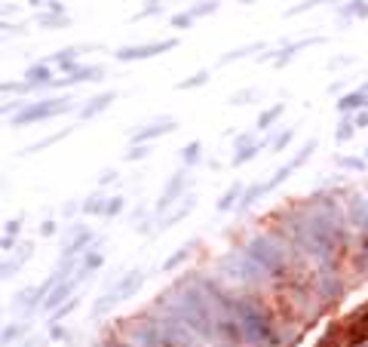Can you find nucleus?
<instances>
[{"mask_svg":"<svg viewBox=\"0 0 368 347\" xmlns=\"http://www.w3.org/2000/svg\"><path fill=\"white\" fill-rule=\"evenodd\" d=\"M230 310L239 323V332H243V341L252 344V347H270L276 341V332H273V323L267 310L261 308L258 301L252 298H236L230 301Z\"/></svg>","mask_w":368,"mask_h":347,"instance_id":"f257e3e1","label":"nucleus"},{"mask_svg":"<svg viewBox=\"0 0 368 347\" xmlns=\"http://www.w3.org/2000/svg\"><path fill=\"white\" fill-rule=\"evenodd\" d=\"M243 252H246L267 276H282V273L289 270V249L282 246L276 237H270V233L252 237V240L246 243Z\"/></svg>","mask_w":368,"mask_h":347,"instance_id":"f03ea898","label":"nucleus"},{"mask_svg":"<svg viewBox=\"0 0 368 347\" xmlns=\"http://www.w3.org/2000/svg\"><path fill=\"white\" fill-rule=\"evenodd\" d=\"M218 273H221V280L230 283V286H255V283H261V276H264V270L255 265L246 252L224 255L221 265H218Z\"/></svg>","mask_w":368,"mask_h":347,"instance_id":"7ed1b4c3","label":"nucleus"},{"mask_svg":"<svg viewBox=\"0 0 368 347\" xmlns=\"http://www.w3.org/2000/svg\"><path fill=\"white\" fill-rule=\"evenodd\" d=\"M62 111H71V99H52V102H37L31 108H25L22 114L12 120L16 126H25V123H31V120H46V117H55V114H62Z\"/></svg>","mask_w":368,"mask_h":347,"instance_id":"20e7f679","label":"nucleus"},{"mask_svg":"<svg viewBox=\"0 0 368 347\" xmlns=\"http://www.w3.org/2000/svg\"><path fill=\"white\" fill-rule=\"evenodd\" d=\"M175 46V40L169 37V40H160V43H138V46H123L117 49V59L120 62H132V59H150V55H160L166 49H172Z\"/></svg>","mask_w":368,"mask_h":347,"instance_id":"39448f33","label":"nucleus"},{"mask_svg":"<svg viewBox=\"0 0 368 347\" xmlns=\"http://www.w3.org/2000/svg\"><path fill=\"white\" fill-rule=\"evenodd\" d=\"M141 280H145V273H141V270H132V273H129V276H126V280L114 289V292H108V295H105V301H98V308H95V310L102 313V310L110 308V304H117V301H123L126 295H132L135 289L141 286Z\"/></svg>","mask_w":368,"mask_h":347,"instance_id":"423d86ee","label":"nucleus"},{"mask_svg":"<svg viewBox=\"0 0 368 347\" xmlns=\"http://www.w3.org/2000/svg\"><path fill=\"white\" fill-rule=\"evenodd\" d=\"M319 292L325 295V298H341V292H344V286H341V280H337V273H329V270H322L319 273Z\"/></svg>","mask_w":368,"mask_h":347,"instance_id":"0eeeda50","label":"nucleus"},{"mask_svg":"<svg viewBox=\"0 0 368 347\" xmlns=\"http://www.w3.org/2000/svg\"><path fill=\"white\" fill-rule=\"evenodd\" d=\"M181 188H184V172H178L175 178H172V182H169L166 185V191H163V197L157 200V209L163 212V209H169V206H172V200L178 197V193H181Z\"/></svg>","mask_w":368,"mask_h":347,"instance_id":"6e6552de","label":"nucleus"},{"mask_svg":"<svg viewBox=\"0 0 368 347\" xmlns=\"http://www.w3.org/2000/svg\"><path fill=\"white\" fill-rule=\"evenodd\" d=\"M172 129H175L172 120H157V123H150L147 129H138V132H135V142H150V138L166 135V132H172Z\"/></svg>","mask_w":368,"mask_h":347,"instance_id":"1a4fd4ad","label":"nucleus"},{"mask_svg":"<svg viewBox=\"0 0 368 347\" xmlns=\"http://www.w3.org/2000/svg\"><path fill=\"white\" fill-rule=\"evenodd\" d=\"M114 99H117V95H114V92H105V95H95V99H92V102H89L86 108H83V111H80V117H83V120H89V117H95V114H102V111H105V108H108L110 102H114Z\"/></svg>","mask_w":368,"mask_h":347,"instance_id":"9d476101","label":"nucleus"},{"mask_svg":"<svg viewBox=\"0 0 368 347\" xmlns=\"http://www.w3.org/2000/svg\"><path fill=\"white\" fill-rule=\"evenodd\" d=\"M77 280H80V276H71V280H65L62 286H55L52 292H49V298H46V308H59V304H62V298H68V292L77 286Z\"/></svg>","mask_w":368,"mask_h":347,"instance_id":"9b49d317","label":"nucleus"},{"mask_svg":"<svg viewBox=\"0 0 368 347\" xmlns=\"http://www.w3.org/2000/svg\"><path fill=\"white\" fill-rule=\"evenodd\" d=\"M368 105V92L365 89H359V92H347L341 102H337V108L341 111H353V108H365Z\"/></svg>","mask_w":368,"mask_h":347,"instance_id":"f8f14e48","label":"nucleus"},{"mask_svg":"<svg viewBox=\"0 0 368 347\" xmlns=\"http://www.w3.org/2000/svg\"><path fill=\"white\" fill-rule=\"evenodd\" d=\"M190 209H193V197H187V203H181V206H178V209H175L172 215H166V218L160 221V231H166V228H172V225H175V221H181V218H184V215H187Z\"/></svg>","mask_w":368,"mask_h":347,"instance_id":"ddd939ff","label":"nucleus"},{"mask_svg":"<svg viewBox=\"0 0 368 347\" xmlns=\"http://www.w3.org/2000/svg\"><path fill=\"white\" fill-rule=\"evenodd\" d=\"M46 83H52L46 65H37V68H31V71H28V86H46Z\"/></svg>","mask_w":368,"mask_h":347,"instance_id":"4468645a","label":"nucleus"},{"mask_svg":"<svg viewBox=\"0 0 368 347\" xmlns=\"http://www.w3.org/2000/svg\"><path fill=\"white\" fill-rule=\"evenodd\" d=\"M279 114H282V105H273V108H267L264 114H261V120H258V126H261V129H267V126H270V123H273V120H276Z\"/></svg>","mask_w":368,"mask_h":347,"instance_id":"2eb2a0df","label":"nucleus"},{"mask_svg":"<svg viewBox=\"0 0 368 347\" xmlns=\"http://www.w3.org/2000/svg\"><path fill=\"white\" fill-rule=\"evenodd\" d=\"M239 191H243L239 185H233V188H227V191H224V197H221V203H218V209H230V206H233V200H239Z\"/></svg>","mask_w":368,"mask_h":347,"instance_id":"dca6fc26","label":"nucleus"},{"mask_svg":"<svg viewBox=\"0 0 368 347\" xmlns=\"http://www.w3.org/2000/svg\"><path fill=\"white\" fill-rule=\"evenodd\" d=\"M206 80H209V71H200V74H193L190 80H181V83H178V89H193V86H203Z\"/></svg>","mask_w":368,"mask_h":347,"instance_id":"f3484780","label":"nucleus"},{"mask_svg":"<svg viewBox=\"0 0 368 347\" xmlns=\"http://www.w3.org/2000/svg\"><path fill=\"white\" fill-rule=\"evenodd\" d=\"M65 135H68V129H65V132H55V135H49V138H43V142H37L34 148H28V154H34V151H43V148H49V145H55V142H62Z\"/></svg>","mask_w":368,"mask_h":347,"instance_id":"a211bd4d","label":"nucleus"},{"mask_svg":"<svg viewBox=\"0 0 368 347\" xmlns=\"http://www.w3.org/2000/svg\"><path fill=\"white\" fill-rule=\"evenodd\" d=\"M255 154H258V145H246V148L233 157V166H243V163H246V160H252Z\"/></svg>","mask_w":368,"mask_h":347,"instance_id":"6ab92c4d","label":"nucleus"},{"mask_svg":"<svg viewBox=\"0 0 368 347\" xmlns=\"http://www.w3.org/2000/svg\"><path fill=\"white\" fill-rule=\"evenodd\" d=\"M215 9H218V3H215V0H209V3H200V6H193V9H190V19L209 16V12H215Z\"/></svg>","mask_w":368,"mask_h":347,"instance_id":"aec40b11","label":"nucleus"},{"mask_svg":"<svg viewBox=\"0 0 368 347\" xmlns=\"http://www.w3.org/2000/svg\"><path fill=\"white\" fill-rule=\"evenodd\" d=\"M347 12H350V16H368V0H356V3H350Z\"/></svg>","mask_w":368,"mask_h":347,"instance_id":"412c9836","label":"nucleus"},{"mask_svg":"<svg viewBox=\"0 0 368 347\" xmlns=\"http://www.w3.org/2000/svg\"><path fill=\"white\" fill-rule=\"evenodd\" d=\"M196 157H200V142H190L187 148H184V163H193Z\"/></svg>","mask_w":368,"mask_h":347,"instance_id":"4be33fe9","label":"nucleus"},{"mask_svg":"<svg viewBox=\"0 0 368 347\" xmlns=\"http://www.w3.org/2000/svg\"><path fill=\"white\" fill-rule=\"evenodd\" d=\"M184 258H187V249H178V252H175V255H172V258H169V261H166V265H163V270H172L175 265H181V261H184Z\"/></svg>","mask_w":368,"mask_h":347,"instance_id":"5701e85b","label":"nucleus"},{"mask_svg":"<svg viewBox=\"0 0 368 347\" xmlns=\"http://www.w3.org/2000/svg\"><path fill=\"white\" fill-rule=\"evenodd\" d=\"M105 209H108L105 197H92V200L86 203V212H105Z\"/></svg>","mask_w":368,"mask_h":347,"instance_id":"b1692460","label":"nucleus"},{"mask_svg":"<svg viewBox=\"0 0 368 347\" xmlns=\"http://www.w3.org/2000/svg\"><path fill=\"white\" fill-rule=\"evenodd\" d=\"M98 265H102V255H98V252H89L86 261H83V270H95Z\"/></svg>","mask_w":368,"mask_h":347,"instance_id":"393cba45","label":"nucleus"},{"mask_svg":"<svg viewBox=\"0 0 368 347\" xmlns=\"http://www.w3.org/2000/svg\"><path fill=\"white\" fill-rule=\"evenodd\" d=\"M353 129H356V126H353L350 120H344V123H341V129H337V142H347V138L353 135Z\"/></svg>","mask_w":368,"mask_h":347,"instance_id":"a878e982","label":"nucleus"},{"mask_svg":"<svg viewBox=\"0 0 368 347\" xmlns=\"http://www.w3.org/2000/svg\"><path fill=\"white\" fill-rule=\"evenodd\" d=\"M123 209V197H110L108 200V209H105V215H117Z\"/></svg>","mask_w":368,"mask_h":347,"instance_id":"bb28decb","label":"nucleus"},{"mask_svg":"<svg viewBox=\"0 0 368 347\" xmlns=\"http://www.w3.org/2000/svg\"><path fill=\"white\" fill-rule=\"evenodd\" d=\"M193 19H190V12H178V16H172V25L175 28H187Z\"/></svg>","mask_w":368,"mask_h":347,"instance_id":"cd10ccee","label":"nucleus"},{"mask_svg":"<svg viewBox=\"0 0 368 347\" xmlns=\"http://www.w3.org/2000/svg\"><path fill=\"white\" fill-rule=\"evenodd\" d=\"M40 25H65V16H40Z\"/></svg>","mask_w":368,"mask_h":347,"instance_id":"c85d7f7f","label":"nucleus"},{"mask_svg":"<svg viewBox=\"0 0 368 347\" xmlns=\"http://www.w3.org/2000/svg\"><path fill=\"white\" fill-rule=\"evenodd\" d=\"M341 166H347V169H362L365 163H362V160H356V157H344V160H341Z\"/></svg>","mask_w":368,"mask_h":347,"instance_id":"c756f323","label":"nucleus"},{"mask_svg":"<svg viewBox=\"0 0 368 347\" xmlns=\"http://www.w3.org/2000/svg\"><path fill=\"white\" fill-rule=\"evenodd\" d=\"M145 154H147V148H141V145H138V148H132L129 154H126V160H141Z\"/></svg>","mask_w":368,"mask_h":347,"instance_id":"7c9ffc66","label":"nucleus"},{"mask_svg":"<svg viewBox=\"0 0 368 347\" xmlns=\"http://www.w3.org/2000/svg\"><path fill=\"white\" fill-rule=\"evenodd\" d=\"M289 138H292V129H289V132H282V135L276 138V148H286V145H289Z\"/></svg>","mask_w":368,"mask_h":347,"instance_id":"2f4dec72","label":"nucleus"},{"mask_svg":"<svg viewBox=\"0 0 368 347\" xmlns=\"http://www.w3.org/2000/svg\"><path fill=\"white\" fill-rule=\"evenodd\" d=\"M74 308H77V298H71V301L65 304V308L59 310V316H65V313H71V310H74Z\"/></svg>","mask_w":368,"mask_h":347,"instance_id":"473e14b6","label":"nucleus"},{"mask_svg":"<svg viewBox=\"0 0 368 347\" xmlns=\"http://www.w3.org/2000/svg\"><path fill=\"white\" fill-rule=\"evenodd\" d=\"M9 233H12V237L19 233V221H6V237H9Z\"/></svg>","mask_w":368,"mask_h":347,"instance_id":"72a5a7b5","label":"nucleus"},{"mask_svg":"<svg viewBox=\"0 0 368 347\" xmlns=\"http://www.w3.org/2000/svg\"><path fill=\"white\" fill-rule=\"evenodd\" d=\"M356 126H368V111H365V114H359V117H356Z\"/></svg>","mask_w":368,"mask_h":347,"instance_id":"f704fd0d","label":"nucleus"},{"mask_svg":"<svg viewBox=\"0 0 368 347\" xmlns=\"http://www.w3.org/2000/svg\"><path fill=\"white\" fill-rule=\"evenodd\" d=\"M239 3H252V0H239Z\"/></svg>","mask_w":368,"mask_h":347,"instance_id":"c9c22d12","label":"nucleus"},{"mask_svg":"<svg viewBox=\"0 0 368 347\" xmlns=\"http://www.w3.org/2000/svg\"><path fill=\"white\" fill-rule=\"evenodd\" d=\"M117 347H129V344H117Z\"/></svg>","mask_w":368,"mask_h":347,"instance_id":"e433bc0d","label":"nucleus"}]
</instances>
